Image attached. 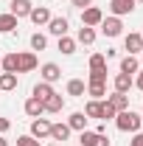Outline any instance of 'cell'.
I'll return each instance as SVG.
<instances>
[{"label":"cell","instance_id":"cell-25","mask_svg":"<svg viewBox=\"0 0 143 146\" xmlns=\"http://www.w3.org/2000/svg\"><path fill=\"white\" fill-rule=\"evenodd\" d=\"M76 39H79L81 45H93V42H95V31H93V28H87V25H81Z\"/></svg>","mask_w":143,"mask_h":146},{"label":"cell","instance_id":"cell-28","mask_svg":"<svg viewBox=\"0 0 143 146\" xmlns=\"http://www.w3.org/2000/svg\"><path fill=\"white\" fill-rule=\"evenodd\" d=\"M68 93L70 96H84V82L81 79H70L68 82Z\"/></svg>","mask_w":143,"mask_h":146},{"label":"cell","instance_id":"cell-8","mask_svg":"<svg viewBox=\"0 0 143 146\" xmlns=\"http://www.w3.org/2000/svg\"><path fill=\"white\" fill-rule=\"evenodd\" d=\"M31 9H34V3L31 0H11V6H9V14H14V17H28L31 14Z\"/></svg>","mask_w":143,"mask_h":146},{"label":"cell","instance_id":"cell-42","mask_svg":"<svg viewBox=\"0 0 143 146\" xmlns=\"http://www.w3.org/2000/svg\"><path fill=\"white\" fill-rule=\"evenodd\" d=\"M140 56H143V51H140Z\"/></svg>","mask_w":143,"mask_h":146},{"label":"cell","instance_id":"cell-11","mask_svg":"<svg viewBox=\"0 0 143 146\" xmlns=\"http://www.w3.org/2000/svg\"><path fill=\"white\" fill-rule=\"evenodd\" d=\"M28 17H31V23H34V25H48V23H51V11H48L45 6H34Z\"/></svg>","mask_w":143,"mask_h":146},{"label":"cell","instance_id":"cell-23","mask_svg":"<svg viewBox=\"0 0 143 146\" xmlns=\"http://www.w3.org/2000/svg\"><path fill=\"white\" fill-rule=\"evenodd\" d=\"M17 87V73H0V93Z\"/></svg>","mask_w":143,"mask_h":146},{"label":"cell","instance_id":"cell-34","mask_svg":"<svg viewBox=\"0 0 143 146\" xmlns=\"http://www.w3.org/2000/svg\"><path fill=\"white\" fill-rule=\"evenodd\" d=\"M9 129H11V121H9V118H0V135L9 132Z\"/></svg>","mask_w":143,"mask_h":146},{"label":"cell","instance_id":"cell-12","mask_svg":"<svg viewBox=\"0 0 143 146\" xmlns=\"http://www.w3.org/2000/svg\"><path fill=\"white\" fill-rule=\"evenodd\" d=\"M68 28H70V25H68V20H65V17H51V23H48V31H51L54 36H65V34H68Z\"/></svg>","mask_w":143,"mask_h":146},{"label":"cell","instance_id":"cell-20","mask_svg":"<svg viewBox=\"0 0 143 146\" xmlns=\"http://www.w3.org/2000/svg\"><path fill=\"white\" fill-rule=\"evenodd\" d=\"M101 112H104V101H87V107H84V115L87 118H101Z\"/></svg>","mask_w":143,"mask_h":146},{"label":"cell","instance_id":"cell-10","mask_svg":"<svg viewBox=\"0 0 143 146\" xmlns=\"http://www.w3.org/2000/svg\"><path fill=\"white\" fill-rule=\"evenodd\" d=\"M34 68H36L34 54H17V73H31Z\"/></svg>","mask_w":143,"mask_h":146},{"label":"cell","instance_id":"cell-16","mask_svg":"<svg viewBox=\"0 0 143 146\" xmlns=\"http://www.w3.org/2000/svg\"><path fill=\"white\" fill-rule=\"evenodd\" d=\"M140 70V62H138V56H124V59H121V73H129V76H132V73H138Z\"/></svg>","mask_w":143,"mask_h":146},{"label":"cell","instance_id":"cell-17","mask_svg":"<svg viewBox=\"0 0 143 146\" xmlns=\"http://www.w3.org/2000/svg\"><path fill=\"white\" fill-rule=\"evenodd\" d=\"M42 104H45V112H62V107H65V98H62L59 93H54V96H51V98H45Z\"/></svg>","mask_w":143,"mask_h":146},{"label":"cell","instance_id":"cell-37","mask_svg":"<svg viewBox=\"0 0 143 146\" xmlns=\"http://www.w3.org/2000/svg\"><path fill=\"white\" fill-rule=\"evenodd\" d=\"M135 87L143 90V70H138V79H135Z\"/></svg>","mask_w":143,"mask_h":146},{"label":"cell","instance_id":"cell-24","mask_svg":"<svg viewBox=\"0 0 143 146\" xmlns=\"http://www.w3.org/2000/svg\"><path fill=\"white\" fill-rule=\"evenodd\" d=\"M0 68H3V73H17V54H9L0 59Z\"/></svg>","mask_w":143,"mask_h":146},{"label":"cell","instance_id":"cell-35","mask_svg":"<svg viewBox=\"0 0 143 146\" xmlns=\"http://www.w3.org/2000/svg\"><path fill=\"white\" fill-rule=\"evenodd\" d=\"M129 146H143V132H138V135L129 141Z\"/></svg>","mask_w":143,"mask_h":146},{"label":"cell","instance_id":"cell-27","mask_svg":"<svg viewBox=\"0 0 143 146\" xmlns=\"http://www.w3.org/2000/svg\"><path fill=\"white\" fill-rule=\"evenodd\" d=\"M87 93L98 101V98H107V84H87Z\"/></svg>","mask_w":143,"mask_h":146},{"label":"cell","instance_id":"cell-29","mask_svg":"<svg viewBox=\"0 0 143 146\" xmlns=\"http://www.w3.org/2000/svg\"><path fill=\"white\" fill-rule=\"evenodd\" d=\"M101 68H107V56L104 54H93L90 56V70H101Z\"/></svg>","mask_w":143,"mask_h":146},{"label":"cell","instance_id":"cell-5","mask_svg":"<svg viewBox=\"0 0 143 146\" xmlns=\"http://www.w3.org/2000/svg\"><path fill=\"white\" fill-rule=\"evenodd\" d=\"M31 138H36V141L51 138V121H45V118H34V124H31Z\"/></svg>","mask_w":143,"mask_h":146},{"label":"cell","instance_id":"cell-30","mask_svg":"<svg viewBox=\"0 0 143 146\" xmlns=\"http://www.w3.org/2000/svg\"><path fill=\"white\" fill-rule=\"evenodd\" d=\"M90 84H107V68H101V70H90Z\"/></svg>","mask_w":143,"mask_h":146},{"label":"cell","instance_id":"cell-40","mask_svg":"<svg viewBox=\"0 0 143 146\" xmlns=\"http://www.w3.org/2000/svg\"><path fill=\"white\" fill-rule=\"evenodd\" d=\"M51 146H59V143H51Z\"/></svg>","mask_w":143,"mask_h":146},{"label":"cell","instance_id":"cell-19","mask_svg":"<svg viewBox=\"0 0 143 146\" xmlns=\"http://www.w3.org/2000/svg\"><path fill=\"white\" fill-rule=\"evenodd\" d=\"M68 127H70V129H79V132L87 129V115H84V112H73L70 118H68Z\"/></svg>","mask_w":143,"mask_h":146},{"label":"cell","instance_id":"cell-31","mask_svg":"<svg viewBox=\"0 0 143 146\" xmlns=\"http://www.w3.org/2000/svg\"><path fill=\"white\" fill-rule=\"evenodd\" d=\"M45 45H48V36L45 34H34L31 36V48H34V51H45Z\"/></svg>","mask_w":143,"mask_h":146},{"label":"cell","instance_id":"cell-1","mask_svg":"<svg viewBox=\"0 0 143 146\" xmlns=\"http://www.w3.org/2000/svg\"><path fill=\"white\" fill-rule=\"evenodd\" d=\"M115 127L121 129V132H138L143 127V118L138 112H132V110H124V112L115 115Z\"/></svg>","mask_w":143,"mask_h":146},{"label":"cell","instance_id":"cell-2","mask_svg":"<svg viewBox=\"0 0 143 146\" xmlns=\"http://www.w3.org/2000/svg\"><path fill=\"white\" fill-rule=\"evenodd\" d=\"M79 143H81V146H109V138H107V135H101V132L81 129V135H79Z\"/></svg>","mask_w":143,"mask_h":146},{"label":"cell","instance_id":"cell-13","mask_svg":"<svg viewBox=\"0 0 143 146\" xmlns=\"http://www.w3.org/2000/svg\"><path fill=\"white\" fill-rule=\"evenodd\" d=\"M135 82H132V76L129 73H118L115 79H112V87H115V93H129V87H132Z\"/></svg>","mask_w":143,"mask_h":146},{"label":"cell","instance_id":"cell-9","mask_svg":"<svg viewBox=\"0 0 143 146\" xmlns=\"http://www.w3.org/2000/svg\"><path fill=\"white\" fill-rule=\"evenodd\" d=\"M107 104L115 112H124V110H129V96L126 93H112V96H107Z\"/></svg>","mask_w":143,"mask_h":146},{"label":"cell","instance_id":"cell-3","mask_svg":"<svg viewBox=\"0 0 143 146\" xmlns=\"http://www.w3.org/2000/svg\"><path fill=\"white\" fill-rule=\"evenodd\" d=\"M101 9H95V6H87V9H81V25H87V28H95V25H101Z\"/></svg>","mask_w":143,"mask_h":146},{"label":"cell","instance_id":"cell-36","mask_svg":"<svg viewBox=\"0 0 143 146\" xmlns=\"http://www.w3.org/2000/svg\"><path fill=\"white\" fill-rule=\"evenodd\" d=\"M70 3H73V6H79V9H87L93 0H70Z\"/></svg>","mask_w":143,"mask_h":146},{"label":"cell","instance_id":"cell-26","mask_svg":"<svg viewBox=\"0 0 143 146\" xmlns=\"http://www.w3.org/2000/svg\"><path fill=\"white\" fill-rule=\"evenodd\" d=\"M59 51L62 54H76V39H70V36H59Z\"/></svg>","mask_w":143,"mask_h":146},{"label":"cell","instance_id":"cell-14","mask_svg":"<svg viewBox=\"0 0 143 146\" xmlns=\"http://www.w3.org/2000/svg\"><path fill=\"white\" fill-rule=\"evenodd\" d=\"M124 45H126V51L135 56V54H140V51H143V36L140 34H126Z\"/></svg>","mask_w":143,"mask_h":146},{"label":"cell","instance_id":"cell-4","mask_svg":"<svg viewBox=\"0 0 143 146\" xmlns=\"http://www.w3.org/2000/svg\"><path fill=\"white\" fill-rule=\"evenodd\" d=\"M121 31H124L121 17H104L101 20V34L104 36H121Z\"/></svg>","mask_w":143,"mask_h":146},{"label":"cell","instance_id":"cell-38","mask_svg":"<svg viewBox=\"0 0 143 146\" xmlns=\"http://www.w3.org/2000/svg\"><path fill=\"white\" fill-rule=\"evenodd\" d=\"M0 146H9V141H6V138H3V135H0Z\"/></svg>","mask_w":143,"mask_h":146},{"label":"cell","instance_id":"cell-33","mask_svg":"<svg viewBox=\"0 0 143 146\" xmlns=\"http://www.w3.org/2000/svg\"><path fill=\"white\" fill-rule=\"evenodd\" d=\"M115 115H118V112H115V110H112L107 101H104V112H101V121H109V118H115Z\"/></svg>","mask_w":143,"mask_h":146},{"label":"cell","instance_id":"cell-6","mask_svg":"<svg viewBox=\"0 0 143 146\" xmlns=\"http://www.w3.org/2000/svg\"><path fill=\"white\" fill-rule=\"evenodd\" d=\"M109 11H112V17L132 14L135 11V0H109Z\"/></svg>","mask_w":143,"mask_h":146},{"label":"cell","instance_id":"cell-7","mask_svg":"<svg viewBox=\"0 0 143 146\" xmlns=\"http://www.w3.org/2000/svg\"><path fill=\"white\" fill-rule=\"evenodd\" d=\"M39 73H42V82H48V84H54V82L62 79V68L54 65V62H45V65L39 68Z\"/></svg>","mask_w":143,"mask_h":146},{"label":"cell","instance_id":"cell-32","mask_svg":"<svg viewBox=\"0 0 143 146\" xmlns=\"http://www.w3.org/2000/svg\"><path fill=\"white\" fill-rule=\"evenodd\" d=\"M17 146H42L36 138H31V135H20L17 138Z\"/></svg>","mask_w":143,"mask_h":146},{"label":"cell","instance_id":"cell-15","mask_svg":"<svg viewBox=\"0 0 143 146\" xmlns=\"http://www.w3.org/2000/svg\"><path fill=\"white\" fill-rule=\"evenodd\" d=\"M42 112H45V104H42L39 98H34V96H31V98L25 101V115H31V118H39Z\"/></svg>","mask_w":143,"mask_h":146},{"label":"cell","instance_id":"cell-39","mask_svg":"<svg viewBox=\"0 0 143 146\" xmlns=\"http://www.w3.org/2000/svg\"><path fill=\"white\" fill-rule=\"evenodd\" d=\"M135 3H143V0H135Z\"/></svg>","mask_w":143,"mask_h":146},{"label":"cell","instance_id":"cell-21","mask_svg":"<svg viewBox=\"0 0 143 146\" xmlns=\"http://www.w3.org/2000/svg\"><path fill=\"white\" fill-rule=\"evenodd\" d=\"M17 28V17L14 14H0V31L3 34H11Z\"/></svg>","mask_w":143,"mask_h":146},{"label":"cell","instance_id":"cell-41","mask_svg":"<svg viewBox=\"0 0 143 146\" xmlns=\"http://www.w3.org/2000/svg\"><path fill=\"white\" fill-rule=\"evenodd\" d=\"M140 36H143V31H140Z\"/></svg>","mask_w":143,"mask_h":146},{"label":"cell","instance_id":"cell-22","mask_svg":"<svg viewBox=\"0 0 143 146\" xmlns=\"http://www.w3.org/2000/svg\"><path fill=\"white\" fill-rule=\"evenodd\" d=\"M54 96V87L48 84V82H39L34 87V98H39V101H45V98H51Z\"/></svg>","mask_w":143,"mask_h":146},{"label":"cell","instance_id":"cell-18","mask_svg":"<svg viewBox=\"0 0 143 146\" xmlns=\"http://www.w3.org/2000/svg\"><path fill=\"white\" fill-rule=\"evenodd\" d=\"M51 138L54 141H68L70 138V127L68 124H51Z\"/></svg>","mask_w":143,"mask_h":146}]
</instances>
